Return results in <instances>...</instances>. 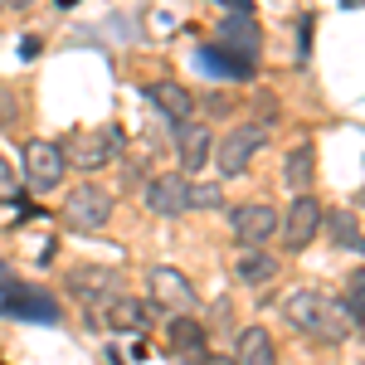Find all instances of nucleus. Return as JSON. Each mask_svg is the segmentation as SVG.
Segmentation results:
<instances>
[{
  "mask_svg": "<svg viewBox=\"0 0 365 365\" xmlns=\"http://www.w3.org/2000/svg\"><path fill=\"white\" fill-rule=\"evenodd\" d=\"M146 210L151 215H185L190 210V180L185 175H151L146 180Z\"/></svg>",
  "mask_w": 365,
  "mask_h": 365,
  "instance_id": "11",
  "label": "nucleus"
},
{
  "mask_svg": "<svg viewBox=\"0 0 365 365\" xmlns=\"http://www.w3.org/2000/svg\"><path fill=\"white\" fill-rule=\"evenodd\" d=\"M278 220H282V215L273 210V205H239V210L229 215L239 249H263V244L278 234Z\"/></svg>",
  "mask_w": 365,
  "mask_h": 365,
  "instance_id": "7",
  "label": "nucleus"
},
{
  "mask_svg": "<svg viewBox=\"0 0 365 365\" xmlns=\"http://www.w3.org/2000/svg\"><path fill=\"white\" fill-rule=\"evenodd\" d=\"M327 229H331V239H336V244L365 253V239L356 234V220H351V215H331V220H327Z\"/></svg>",
  "mask_w": 365,
  "mask_h": 365,
  "instance_id": "22",
  "label": "nucleus"
},
{
  "mask_svg": "<svg viewBox=\"0 0 365 365\" xmlns=\"http://www.w3.org/2000/svg\"><path fill=\"white\" fill-rule=\"evenodd\" d=\"M63 287H68V297H73V302H83V312H93V317H108V312H113V302H122V297H127V278H122L117 268H108V263H83V268H68Z\"/></svg>",
  "mask_w": 365,
  "mask_h": 365,
  "instance_id": "2",
  "label": "nucleus"
},
{
  "mask_svg": "<svg viewBox=\"0 0 365 365\" xmlns=\"http://www.w3.org/2000/svg\"><path fill=\"white\" fill-rule=\"evenodd\" d=\"M58 5H73V0H58Z\"/></svg>",
  "mask_w": 365,
  "mask_h": 365,
  "instance_id": "30",
  "label": "nucleus"
},
{
  "mask_svg": "<svg viewBox=\"0 0 365 365\" xmlns=\"http://www.w3.org/2000/svg\"><path fill=\"white\" fill-rule=\"evenodd\" d=\"M322 220H327V215H322V205H317L312 195H297V200H292V210H287V215L278 220L282 249H292V253H297V249H307L312 239L322 234Z\"/></svg>",
  "mask_w": 365,
  "mask_h": 365,
  "instance_id": "6",
  "label": "nucleus"
},
{
  "mask_svg": "<svg viewBox=\"0 0 365 365\" xmlns=\"http://www.w3.org/2000/svg\"><path fill=\"white\" fill-rule=\"evenodd\" d=\"M20 195V185H15V170H10V161L0 156V200H15Z\"/></svg>",
  "mask_w": 365,
  "mask_h": 365,
  "instance_id": "24",
  "label": "nucleus"
},
{
  "mask_svg": "<svg viewBox=\"0 0 365 365\" xmlns=\"http://www.w3.org/2000/svg\"><path fill=\"white\" fill-rule=\"evenodd\" d=\"M146 287H151V302L166 307L170 317H195L200 292L190 287L185 273H175V268H151V273H146Z\"/></svg>",
  "mask_w": 365,
  "mask_h": 365,
  "instance_id": "4",
  "label": "nucleus"
},
{
  "mask_svg": "<svg viewBox=\"0 0 365 365\" xmlns=\"http://www.w3.org/2000/svg\"><path fill=\"white\" fill-rule=\"evenodd\" d=\"M234 273H239L244 282H268L273 273H278V258L263 253V249H244V253H239V263H234Z\"/></svg>",
  "mask_w": 365,
  "mask_h": 365,
  "instance_id": "19",
  "label": "nucleus"
},
{
  "mask_svg": "<svg viewBox=\"0 0 365 365\" xmlns=\"http://www.w3.org/2000/svg\"><path fill=\"white\" fill-rule=\"evenodd\" d=\"M258 146H263V127H234V132L215 146V166H220V175H244V166L258 156Z\"/></svg>",
  "mask_w": 365,
  "mask_h": 365,
  "instance_id": "8",
  "label": "nucleus"
},
{
  "mask_svg": "<svg viewBox=\"0 0 365 365\" xmlns=\"http://www.w3.org/2000/svg\"><path fill=\"white\" fill-rule=\"evenodd\" d=\"M220 5H229L234 15H244V10H249V0H220Z\"/></svg>",
  "mask_w": 365,
  "mask_h": 365,
  "instance_id": "26",
  "label": "nucleus"
},
{
  "mask_svg": "<svg viewBox=\"0 0 365 365\" xmlns=\"http://www.w3.org/2000/svg\"><path fill=\"white\" fill-rule=\"evenodd\" d=\"M210 44H220L225 54H239V58H249V63H258L263 34H258V25H253V15L244 10V15H229L225 25L215 29V39H210Z\"/></svg>",
  "mask_w": 365,
  "mask_h": 365,
  "instance_id": "9",
  "label": "nucleus"
},
{
  "mask_svg": "<svg viewBox=\"0 0 365 365\" xmlns=\"http://www.w3.org/2000/svg\"><path fill=\"white\" fill-rule=\"evenodd\" d=\"M200 68L210 73V78H229V83H244V78H253V63L239 54H225L220 44H200Z\"/></svg>",
  "mask_w": 365,
  "mask_h": 365,
  "instance_id": "14",
  "label": "nucleus"
},
{
  "mask_svg": "<svg viewBox=\"0 0 365 365\" xmlns=\"http://www.w3.org/2000/svg\"><path fill=\"white\" fill-rule=\"evenodd\" d=\"M210 156H215V137H210V127L185 122V127H180V166H185V170H205Z\"/></svg>",
  "mask_w": 365,
  "mask_h": 365,
  "instance_id": "17",
  "label": "nucleus"
},
{
  "mask_svg": "<svg viewBox=\"0 0 365 365\" xmlns=\"http://www.w3.org/2000/svg\"><path fill=\"white\" fill-rule=\"evenodd\" d=\"M346 5H361V0H346Z\"/></svg>",
  "mask_w": 365,
  "mask_h": 365,
  "instance_id": "31",
  "label": "nucleus"
},
{
  "mask_svg": "<svg viewBox=\"0 0 365 365\" xmlns=\"http://www.w3.org/2000/svg\"><path fill=\"white\" fill-rule=\"evenodd\" d=\"M234 365H278V351H273V336L263 327H244L239 341H234Z\"/></svg>",
  "mask_w": 365,
  "mask_h": 365,
  "instance_id": "15",
  "label": "nucleus"
},
{
  "mask_svg": "<svg viewBox=\"0 0 365 365\" xmlns=\"http://www.w3.org/2000/svg\"><path fill=\"white\" fill-rule=\"evenodd\" d=\"M312 166H317V156H312V141H302V146H292V151H287V161H282V180H287L297 195H307Z\"/></svg>",
  "mask_w": 365,
  "mask_h": 365,
  "instance_id": "18",
  "label": "nucleus"
},
{
  "mask_svg": "<svg viewBox=\"0 0 365 365\" xmlns=\"http://www.w3.org/2000/svg\"><path fill=\"white\" fill-rule=\"evenodd\" d=\"M10 122H15V93H10V88L0 83V132H5Z\"/></svg>",
  "mask_w": 365,
  "mask_h": 365,
  "instance_id": "25",
  "label": "nucleus"
},
{
  "mask_svg": "<svg viewBox=\"0 0 365 365\" xmlns=\"http://www.w3.org/2000/svg\"><path fill=\"white\" fill-rule=\"evenodd\" d=\"M0 317H15V322H58V307L39 292V287H5V302H0Z\"/></svg>",
  "mask_w": 365,
  "mask_h": 365,
  "instance_id": "12",
  "label": "nucleus"
},
{
  "mask_svg": "<svg viewBox=\"0 0 365 365\" xmlns=\"http://www.w3.org/2000/svg\"><path fill=\"white\" fill-rule=\"evenodd\" d=\"M205 365H234V361H225V356H205Z\"/></svg>",
  "mask_w": 365,
  "mask_h": 365,
  "instance_id": "27",
  "label": "nucleus"
},
{
  "mask_svg": "<svg viewBox=\"0 0 365 365\" xmlns=\"http://www.w3.org/2000/svg\"><path fill=\"white\" fill-rule=\"evenodd\" d=\"M122 141H127V137H122V127H113V122H108V127L88 132L83 146L73 151V161H78L83 170H103L108 161H117V156H122Z\"/></svg>",
  "mask_w": 365,
  "mask_h": 365,
  "instance_id": "13",
  "label": "nucleus"
},
{
  "mask_svg": "<svg viewBox=\"0 0 365 365\" xmlns=\"http://www.w3.org/2000/svg\"><path fill=\"white\" fill-rule=\"evenodd\" d=\"M0 10H5V0H0Z\"/></svg>",
  "mask_w": 365,
  "mask_h": 365,
  "instance_id": "32",
  "label": "nucleus"
},
{
  "mask_svg": "<svg viewBox=\"0 0 365 365\" xmlns=\"http://www.w3.org/2000/svg\"><path fill=\"white\" fill-rule=\"evenodd\" d=\"M103 322H108V327H122V331H127V327H132V331H141V327H146V307H141V302H132V297H122V302H113V312H108Z\"/></svg>",
  "mask_w": 365,
  "mask_h": 365,
  "instance_id": "20",
  "label": "nucleus"
},
{
  "mask_svg": "<svg viewBox=\"0 0 365 365\" xmlns=\"http://www.w3.org/2000/svg\"><path fill=\"white\" fill-rule=\"evenodd\" d=\"M0 287H10V268L5 263H0Z\"/></svg>",
  "mask_w": 365,
  "mask_h": 365,
  "instance_id": "29",
  "label": "nucleus"
},
{
  "mask_svg": "<svg viewBox=\"0 0 365 365\" xmlns=\"http://www.w3.org/2000/svg\"><path fill=\"white\" fill-rule=\"evenodd\" d=\"M278 307H282V317H287L297 331L327 341V346H336V341L351 336V317H346V307H341L336 297H327L322 287H292Z\"/></svg>",
  "mask_w": 365,
  "mask_h": 365,
  "instance_id": "1",
  "label": "nucleus"
},
{
  "mask_svg": "<svg viewBox=\"0 0 365 365\" xmlns=\"http://www.w3.org/2000/svg\"><path fill=\"white\" fill-rule=\"evenodd\" d=\"M113 220V195L103 185H73L68 200H63V225L78 229V234H93Z\"/></svg>",
  "mask_w": 365,
  "mask_h": 365,
  "instance_id": "3",
  "label": "nucleus"
},
{
  "mask_svg": "<svg viewBox=\"0 0 365 365\" xmlns=\"http://www.w3.org/2000/svg\"><path fill=\"white\" fill-rule=\"evenodd\" d=\"M190 205L195 210H220L225 195H220V185H190Z\"/></svg>",
  "mask_w": 365,
  "mask_h": 365,
  "instance_id": "23",
  "label": "nucleus"
},
{
  "mask_svg": "<svg viewBox=\"0 0 365 365\" xmlns=\"http://www.w3.org/2000/svg\"><path fill=\"white\" fill-rule=\"evenodd\" d=\"M63 170H68V156H63V146H58V141L34 137V141L25 146V175H29V190H54L58 180H63Z\"/></svg>",
  "mask_w": 365,
  "mask_h": 365,
  "instance_id": "5",
  "label": "nucleus"
},
{
  "mask_svg": "<svg viewBox=\"0 0 365 365\" xmlns=\"http://www.w3.org/2000/svg\"><path fill=\"white\" fill-rule=\"evenodd\" d=\"M346 292H351V297H346L341 307H346V317H351V327H361V331H365V268L351 273V287H346Z\"/></svg>",
  "mask_w": 365,
  "mask_h": 365,
  "instance_id": "21",
  "label": "nucleus"
},
{
  "mask_svg": "<svg viewBox=\"0 0 365 365\" xmlns=\"http://www.w3.org/2000/svg\"><path fill=\"white\" fill-rule=\"evenodd\" d=\"M146 103L166 117L170 127H185V122L195 117V108H200L195 93H190L185 83H175V78H166V83H151V88H146Z\"/></svg>",
  "mask_w": 365,
  "mask_h": 365,
  "instance_id": "10",
  "label": "nucleus"
},
{
  "mask_svg": "<svg viewBox=\"0 0 365 365\" xmlns=\"http://www.w3.org/2000/svg\"><path fill=\"white\" fill-rule=\"evenodd\" d=\"M166 341H170L175 356H185V361H205V327H200L195 317H170Z\"/></svg>",
  "mask_w": 365,
  "mask_h": 365,
  "instance_id": "16",
  "label": "nucleus"
},
{
  "mask_svg": "<svg viewBox=\"0 0 365 365\" xmlns=\"http://www.w3.org/2000/svg\"><path fill=\"white\" fill-rule=\"evenodd\" d=\"M5 5H10V10H25V5H34V0H5Z\"/></svg>",
  "mask_w": 365,
  "mask_h": 365,
  "instance_id": "28",
  "label": "nucleus"
}]
</instances>
